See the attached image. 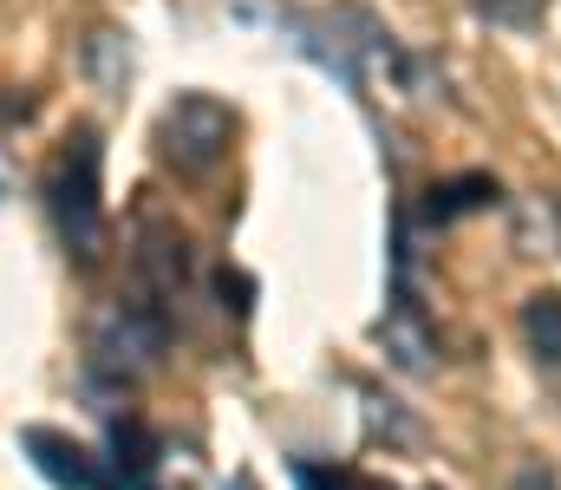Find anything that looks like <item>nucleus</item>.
Instances as JSON below:
<instances>
[{"instance_id": "nucleus-10", "label": "nucleus", "mask_w": 561, "mask_h": 490, "mask_svg": "<svg viewBox=\"0 0 561 490\" xmlns=\"http://www.w3.org/2000/svg\"><path fill=\"white\" fill-rule=\"evenodd\" d=\"M229 490H255V478H249V471H242V478H236V485H229Z\"/></svg>"}, {"instance_id": "nucleus-9", "label": "nucleus", "mask_w": 561, "mask_h": 490, "mask_svg": "<svg viewBox=\"0 0 561 490\" xmlns=\"http://www.w3.org/2000/svg\"><path fill=\"white\" fill-rule=\"evenodd\" d=\"M300 490H392V485L359 478V471H313V465H300Z\"/></svg>"}, {"instance_id": "nucleus-8", "label": "nucleus", "mask_w": 561, "mask_h": 490, "mask_svg": "<svg viewBox=\"0 0 561 490\" xmlns=\"http://www.w3.org/2000/svg\"><path fill=\"white\" fill-rule=\"evenodd\" d=\"M150 452H157V445H150V432H144L138 419H125V425H118V471H125V485H138L144 471L157 465Z\"/></svg>"}, {"instance_id": "nucleus-3", "label": "nucleus", "mask_w": 561, "mask_h": 490, "mask_svg": "<svg viewBox=\"0 0 561 490\" xmlns=\"http://www.w3.org/2000/svg\"><path fill=\"white\" fill-rule=\"evenodd\" d=\"M163 346H170V327H163V315L150 301H105L92 315V360L105 373H118V379L150 373L163 360Z\"/></svg>"}, {"instance_id": "nucleus-7", "label": "nucleus", "mask_w": 561, "mask_h": 490, "mask_svg": "<svg viewBox=\"0 0 561 490\" xmlns=\"http://www.w3.org/2000/svg\"><path fill=\"white\" fill-rule=\"evenodd\" d=\"M483 203H496V183H490V176H457V183L431 190V216H437V223L457 216V209H483Z\"/></svg>"}, {"instance_id": "nucleus-1", "label": "nucleus", "mask_w": 561, "mask_h": 490, "mask_svg": "<svg viewBox=\"0 0 561 490\" xmlns=\"http://www.w3.org/2000/svg\"><path fill=\"white\" fill-rule=\"evenodd\" d=\"M99 190H105L99 183V138L72 132L59 163H53V223H59V236L79 262H92L105 249V196Z\"/></svg>"}, {"instance_id": "nucleus-5", "label": "nucleus", "mask_w": 561, "mask_h": 490, "mask_svg": "<svg viewBox=\"0 0 561 490\" xmlns=\"http://www.w3.org/2000/svg\"><path fill=\"white\" fill-rule=\"evenodd\" d=\"M138 269L157 282L163 301H183V282H190V242L170 236V229H150L144 249H138Z\"/></svg>"}, {"instance_id": "nucleus-6", "label": "nucleus", "mask_w": 561, "mask_h": 490, "mask_svg": "<svg viewBox=\"0 0 561 490\" xmlns=\"http://www.w3.org/2000/svg\"><path fill=\"white\" fill-rule=\"evenodd\" d=\"M523 340L542 366H561V295L556 288H536L523 301Z\"/></svg>"}, {"instance_id": "nucleus-4", "label": "nucleus", "mask_w": 561, "mask_h": 490, "mask_svg": "<svg viewBox=\"0 0 561 490\" xmlns=\"http://www.w3.org/2000/svg\"><path fill=\"white\" fill-rule=\"evenodd\" d=\"M26 452H33V465H39L59 490H112V478L92 465V452H85V445H72L66 432L33 425V432H26Z\"/></svg>"}, {"instance_id": "nucleus-2", "label": "nucleus", "mask_w": 561, "mask_h": 490, "mask_svg": "<svg viewBox=\"0 0 561 490\" xmlns=\"http://www.w3.org/2000/svg\"><path fill=\"white\" fill-rule=\"evenodd\" d=\"M229 138H236V112L222 99H209V92H176L163 105V118H157L163 158L176 163V170H190V176L216 170V163L229 158Z\"/></svg>"}]
</instances>
